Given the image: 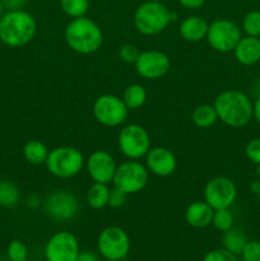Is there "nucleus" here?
<instances>
[{
  "label": "nucleus",
  "instance_id": "nucleus-17",
  "mask_svg": "<svg viewBox=\"0 0 260 261\" xmlns=\"http://www.w3.org/2000/svg\"><path fill=\"white\" fill-rule=\"evenodd\" d=\"M235 59L244 66H252L260 61V37H241L235 50Z\"/></svg>",
  "mask_w": 260,
  "mask_h": 261
},
{
  "label": "nucleus",
  "instance_id": "nucleus-42",
  "mask_svg": "<svg viewBox=\"0 0 260 261\" xmlns=\"http://www.w3.org/2000/svg\"><path fill=\"white\" fill-rule=\"evenodd\" d=\"M145 2H163V0H145Z\"/></svg>",
  "mask_w": 260,
  "mask_h": 261
},
{
  "label": "nucleus",
  "instance_id": "nucleus-2",
  "mask_svg": "<svg viewBox=\"0 0 260 261\" xmlns=\"http://www.w3.org/2000/svg\"><path fill=\"white\" fill-rule=\"evenodd\" d=\"M36 33L37 20L27 10H5L0 18V41L9 47L28 45Z\"/></svg>",
  "mask_w": 260,
  "mask_h": 261
},
{
  "label": "nucleus",
  "instance_id": "nucleus-37",
  "mask_svg": "<svg viewBox=\"0 0 260 261\" xmlns=\"http://www.w3.org/2000/svg\"><path fill=\"white\" fill-rule=\"evenodd\" d=\"M76 261H101L99 260V255L97 252L91 251V250H86V251L79 252Z\"/></svg>",
  "mask_w": 260,
  "mask_h": 261
},
{
  "label": "nucleus",
  "instance_id": "nucleus-10",
  "mask_svg": "<svg viewBox=\"0 0 260 261\" xmlns=\"http://www.w3.org/2000/svg\"><path fill=\"white\" fill-rule=\"evenodd\" d=\"M242 37L241 27L229 19H216L209 23L205 40L214 51L232 53Z\"/></svg>",
  "mask_w": 260,
  "mask_h": 261
},
{
  "label": "nucleus",
  "instance_id": "nucleus-11",
  "mask_svg": "<svg viewBox=\"0 0 260 261\" xmlns=\"http://www.w3.org/2000/svg\"><path fill=\"white\" fill-rule=\"evenodd\" d=\"M45 213L55 221H71L78 216L81 203L74 193L69 190H55L43 201Z\"/></svg>",
  "mask_w": 260,
  "mask_h": 261
},
{
  "label": "nucleus",
  "instance_id": "nucleus-5",
  "mask_svg": "<svg viewBox=\"0 0 260 261\" xmlns=\"http://www.w3.org/2000/svg\"><path fill=\"white\" fill-rule=\"evenodd\" d=\"M45 166L48 172L55 177L71 178L83 170L86 166V158L78 148L61 145L50 149Z\"/></svg>",
  "mask_w": 260,
  "mask_h": 261
},
{
  "label": "nucleus",
  "instance_id": "nucleus-7",
  "mask_svg": "<svg viewBox=\"0 0 260 261\" xmlns=\"http://www.w3.org/2000/svg\"><path fill=\"white\" fill-rule=\"evenodd\" d=\"M117 145L125 158L134 161L144 158L148 150L152 148L149 133L139 124H127L122 126L117 137Z\"/></svg>",
  "mask_w": 260,
  "mask_h": 261
},
{
  "label": "nucleus",
  "instance_id": "nucleus-13",
  "mask_svg": "<svg viewBox=\"0 0 260 261\" xmlns=\"http://www.w3.org/2000/svg\"><path fill=\"white\" fill-rule=\"evenodd\" d=\"M79 252L78 239L69 231L56 232L45 246L46 261H76Z\"/></svg>",
  "mask_w": 260,
  "mask_h": 261
},
{
  "label": "nucleus",
  "instance_id": "nucleus-45",
  "mask_svg": "<svg viewBox=\"0 0 260 261\" xmlns=\"http://www.w3.org/2000/svg\"><path fill=\"white\" fill-rule=\"evenodd\" d=\"M24 261H30V260H28V259H27V260H24Z\"/></svg>",
  "mask_w": 260,
  "mask_h": 261
},
{
  "label": "nucleus",
  "instance_id": "nucleus-35",
  "mask_svg": "<svg viewBox=\"0 0 260 261\" xmlns=\"http://www.w3.org/2000/svg\"><path fill=\"white\" fill-rule=\"evenodd\" d=\"M2 3L5 10H18L23 9L28 0H2Z\"/></svg>",
  "mask_w": 260,
  "mask_h": 261
},
{
  "label": "nucleus",
  "instance_id": "nucleus-1",
  "mask_svg": "<svg viewBox=\"0 0 260 261\" xmlns=\"http://www.w3.org/2000/svg\"><path fill=\"white\" fill-rule=\"evenodd\" d=\"M218 121L229 127H244L252 119V101L245 92L226 89L216 97L213 103Z\"/></svg>",
  "mask_w": 260,
  "mask_h": 261
},
{
  "label": "nucleus",
  "instance_id": "nucleus-26",
  "mask_svg": "<svg viewBox=\"0 0 260 261\" xmlns=\"http://www.w3.org/2000/svg\"><path fill=\"white\" fill-rule=\"evenodd\" d=\"M60 7L68 17L74 19L84 17L88 13L89 0H60Z\"/></svg>",
  "mask_w": 260,
  "mask_h": 261
},
{
  "label": "nucleus",
  "instance_id": "nucleus-28",
  "mask_svg": "<svg viewBox=\"0 0 260 261\" xmlns=\"http://www.w3.org/2000/svg\"><path fill=\"white\" fill-rule=\"evenodd\" d=\"M233 223L235 217L232 214V212L229 211V208L217 209V211H214L212 224H213L216 229H218L221 232H226L233 227Z\"/></svg>",
  "mask_w": 260,
  "mask_h": 261
},
{
  "label": "nucleus",
  "instance_id": "nucleus-23",
  "mask_svg": "<svg viewBox=\"0 0 260 261\" xmlns=\"http://www.w3.org/2000/svg\"><path fill=\"white\" fill-rule=\"evenodd\" d=\"M247 241L249 240H247L246 233L241 228H236V227H232L228 231L223 232V237H222L223 249L232 252L236 256L237 255H241Z\"/></svg>",
  "mask_w": 260,
  "mask_h": 261
},
{
  "label": "nucleus",
  "instance_id": "nucleus-20",
  "mask_svg": "<svg viewBox=\"0 0 260 261\" xmlns=\"http://www.w3.org/2000/svg\"><path fill=\"white\" fill-rule=\"evenodd\" d=\"M110 191L111 189L109 188V184L93 182L87 190V204L94 211H101V209L106 208L109 206Z\"/></svg>",
  "mask_w": 260,
  "mask_h": 261
},
{
  "label": "nucleus",
  "instance_id": "nucleus-43",
  "mask_svg": "<svg viewBox=\"0 0 260 261\" xmlns=\"http://www.w3.org/2000/svg\"><path fill=\"white\" fill-rule=\"evenodd\" d=\"M256 196H257V199H259V203H260V191L256 194Z\"/></svg>",
  "mask_w": 260,
  "mask_h": 261
},
{
  "label": "nucleus",
  "instance_id": "nucleus-9",
  "mask_svg": "<svg viewBox=\"0 0 260 261\" xmlns=\"http://www.w3.org/2000/svg\"><path fill=\"white\" fill-rule=\"evenodd\" d=\"M97 122L107 127H117L124 124L129 115V109L122 98L115 94H101L97 97L92 107Z\"/></svg>",
  "mask_w": 260,
  "mask_h": 261
},
{
  "label": "nucleus",
  "instance_id": "nucleus-3",
  "mask_svg": "<svg viewBox=\"0 0 260 261\" xmlns=\"http://www.w3.org/2000/svg\"><path fill=\"white\" fill-rule=\"evenodd\" d=\"M64 38L69 48L81 55L97 53L103 43L101 27L87 15L71 19L64 31Z\"/></svg>",
  "mask_w": 260,
  "mask_h": 261
},
{
  "label": "nucleus",
  "instance_id": "nucleus-24",
  "mask_svg": "<svg viewBox=\"0 0 260 261\" xmlns=\"http://www.w3.org/2000/svg\"><path fill=\"white\" fill-rule=\"evenodd\" d=\"M147 97L148 94L144 87L142 84L134 83L125 88L122 101L126 105L129 111H132V110H138L144 106V103L147 102Z\"/></svg>",
  "mask_w": 260,
  "mask_h": 261
},
{
  "label": "nucleus",
  "instance_id": "nucleus-14",
  "mask_svg": "<svg viewBox=\"0 0 260 261\" xmlns=\"http://www.w3.org/2000/svg\"><path fill=\"white\" fill-rule=\"evenodd\" d=\"M134 68L142 78L155 81L163 78L170 71L171 59L160 50L142 51L134 63Z\"/></svg>",
  "mask_w": 260,
  "mask_h": 261
},
{
  "label": "nucleus",
  "instance_id": "nucleus-38",
  "mask_svg": "<svg viewBox=\"0 0 260 261\" xmlns=\"http://www.w3.org/2000/svg\"><path fill=\"white\" fill-rule=\"evenodd\" d=\"M252 117L257 124H260V97L252 102Z\"/></svg>",
  "mask_w": 260,
  "mask_h": 261
},
{
  "label": "nucleus",
  "instance_id": "nucleus-15",
  "mask_svg": "<svg viewBox=\"0 0 260 261\" xmlns=\"http://www.w3.org/2000/svg\"><path fill=\"white\" fill-rule=\"evenodd\" d=\"M87 172L93 182L110 184L112 182L117 163L114 155L107 150L98 149L92 152L86 160Z\"/></svg>",
  "mask_w": 260,
  "mask_h": 261
},
{
  "label": "nucleus",
  "instance_id": "nucleus-22",
  "mask_svg": "<svg viewBox=\"0 0 260 261\" xmlns=\"http://www.w3.org/2000/svg\"><path fill=\"white\" fill-rule=\"evenodd\" d=\"M191 121L199 129H209L218 121V115L213 105L203 103L194 109L191 114Z\"/></svg>",
  "mask_w": 260,
  "mask_h": 261
},
{
  "label": "nucleus",
  "instance_id": "nucleus-29",
  "mask_svg": "<svg viewBox=\"0 0 260 261\" xmlns=\"http://www.w3.org/2000/svg\"><path fill=\"white\" fill-rule=\"evenodd\" d=\"M7 256L10 261H24L28 257V247L20 240H13L7 247Z\"/></svg>",
  "mask_w": 260,
  "mask_h": 261
},
{
  "label": "nucleus",
  "instance_id": "nucleus-39",
  "mask_svg": "<svg viewBox=\"0 0 260 261\" xmlns=\"http://www.w3.org/2000/svg\"><path fill=\"white\" fill-rule=\"evenodd\" d=\"M250 191L256 195L260 191V181H252V182L250 184Z\"/></svg>",
  "mask_w": 260,
  "mask_h": 261
},
{
  "label": "nucleus",
  "instance_id": "nucleus-36",
  "mask_svg": "<svg viewBox=\"0 0 260 261\" xmlns=\"http://www.w3.org/2000/svg\"><path fill=\"white\" fill-rule=\"evenodd\" d=\"M178 4L188 10H198L203 8L205 0H177Z\"/></svg>",
  "mask_w": 260,
  "mask_h": 261
},
{
  "label": "nucleus",
  "instance_id": "nucleus-33",
  "mask_svg": "<svg viewBox=\"0 0 260 261\" xmlns=\"http://www.w3.org/2000/svg\"><path fill=\"white\" fill-rule=\"evenodd\" d=\"M245 154L250 162L254 165H260V138H255L247 143L245 148Z\"/></svg>",
  "mask_w": 260,
  "mask_h": 261
},
{
  "label": "nucleus",
  "instance_id": "nucleus-31",
  "mask_svg": "<svg viewBox=\"0 0 260 261\" xmlns=\"http://www.w3.org/2000/svg\"><path fill=\"white\" fill-rule=\"evenodd\" d=\"M244 261H260V241H247L241 252Z\"/></svg>",
  "mask_w": 260,
  "mask_h": 261
},
{
  "label": "nucleus",
  "instance_id": "nucleus-30",
  "mask_svg": "<svg viewBox=\"0 0 260 261\" xmlns=\"http://www.w3.org/2000/svg\"><path fill=\"white\" fill-rule=\"evenodd\" d=\"M139 54L140 53L137 46L132 45V43H124V45L120 46L119 51H117V55H119L120 60L126 64H134L137 61Z\"/></svg>",
  "mask_w": 260,
  "mask_h": 261
},
{
  "label": "nucleus",
  "instance_id": "nucleus-25",
  "mask_svg": "<svg viewBox=\"0 0 260 261\" xmlns=\"http://www.w3.org/2000/svg\"><path fill=\"white\" fill-rule=\"evenodd\" d=\"M20 200V191L14 182L9 180H0V206L13 208Z\"/></svg>",
  "mask_w": 260,
  "mask_h": 261
},
{
  "label": "nucleus",
  "instance_id": "nucleus-16",
  "mask_svg": "<svg viewBox=\"0 0 260 261\" xmlns=\"http://www.w3.org/2000/svg\"><path fill=\"white\" fill-rule=\"evenodd\" d=\"M144 158L147 170L158 177L171 176L177 168L175 153L166 147H152Z\"/></svg>",
  "mask_w": 260,
  "mask_h": 261
},
{
  "label": "nucleus",
  "instance_id": "nucleus-19",
  "mask_svg": "<svg viewBox=\"0 0 260 261\" xmlns=\"http://www.w3.org/2000/svg\"><path fill=\"white\" fill-rule=\"evenodd\" d=\"M213 214L214 209L212 208L205 200H198L191 203L190 205L186 208L185 221L189 226L194 227V228H206V227L212 224Z\"/></svg>",
  "mask_w": 260,
  "mask_h": 261
},
{
  "label": "nucleus",
  "instance_id": "nucleus-12",
  "mask_svg": "<svg viewBox=\"0 0 260 261\" xmlns=\"http://www.w3.org/2000/svg\"><path fill=\"white\" fill-rule=\"evenodd\" d=\"M237 199V188L231 178L217 176L211 178L204 188V200L214 209L231 208Z\"/></svg>",
  "mask_w": 260,
  "mask_h": 261
},
{
  "label": "nucleus",
  "instance_id": "nucleus-27",
  "mask_svg": "<svg viewBox=\"0 0 260 261\" xmlns=\"http://www.w3.org/2000/svg\"><path fill=\"white\" fill-rule=\"evenodd\" d=\"M241 31L246 36L260 37V12L250 10L242 18Z\"/></svg>",
  "mask_w": 260,
  "mask_h": 261
},
{
  "label": "nucleus",
  "instance_id": "nucleus-6",
  "mask_svg": "<svg viewBox=\"0 0 260 261\" xmlns=\"http://www.w3.org/2000/svg\"><path fill=\"white\" fill-rule=\"evenodd\" d=\"M149 181V171L139 161L127 160L117 165L112 184L114 188L126 195H134L144 190Z\"/></svg>",
  "mask_w": 260,
  "mask_h": 261
},
{
  "label": "nucleus",
  "instance_id": "nucleus-4",
  "mask_svg": "<svg viewBox=\"0 0 260 261\" xmlns=\"http://www.w3.org/2000/svg\"><path fill=\"white\" fill-rule=\"evenodd\" d=\"M172 20L175 13L171 12L162 2H144L134 13V27L143 36H155L162 33Z\"/></svg>",
  "mask_w": 260,
  "mask_h": 261
},
{
  "label": "nucleus",
  "instance_id": "nucleus-40",
  "mask_svg": "<svg viewBox=\"0 0 260 261\" xmlns=\"http://www.w3.org/2000/svg\"><path fill=\"white\" fill-rule=\"evenodd\" d=\"M4 12H5V9H4V7H3L2 0H0V18H2L3 14H4Z\"/></svg>",
  "mask_w": 260,
  "mask_h": 261
},
{
  "label": "nucleus",
  "instance_id": "nucleus-18",
  "mask_svg": "<svg viewBox=\"0 0 260 261\" xmlns=\"http://www.w3.org/2000/svg\"><path fill=\"white\" fill-rule=\"evenodd\" d=\"M209 23L200 15H189L178 27V33L181 38L188 42H200L205 40L208 32Z\"/></svg>",
  "mask_w": 260,
  "mask_h": 261
},
{
  "label": "nucleus",
  "instance_id": "nucleus-44",
  "mask_svg": "<svg viewBox=\"0 0 260 261\" xmlns=\"http://www.w3.org/2000/svg\"><path fill=\"white\" fill-rule=\"evenodd\" d=\"M103 261H116V260H105V259H103Z\"/></svg>",
  "mask_w": 260,
  "mask_h": 261
},
{
  "label": "nucleus",
  "instance_id": "nucleus-8",
  "mask_svg": "<svg viewBox=\"0 0 260 261\" xmlns=\"http://www.w3.org/2000/svg\"><path fill=\"white\" fill-rule=\"evenodd\" d=\"M97 250L105 260H124L130 251L129 234L121 227H106L97 237Z\"/></svg>",
  "mask_w": 260,
  "mask_h": 261
},
{
  "label": "nucleus",
  "instance_id": "nucleus-34",
  "mask_svg": "<svg viewBox=\"0 0 260 261\" xmlns=\"http://www.w3.org/2000/svg\"><path fill=\"white\" fill-rule=\"evenodd\" d=\"M127 196L129 195H126L125 193L120 191L119 189L112 188L109 196V206H111V208L114 209L121 208V206H124L125 203H126Z\"/></svg>",
  "mask_w": 260,
  "mask_h": 261
},
{
  "label": "nucleus",
  "instance_id": "nucleus-41",
  "mask_svg": "<svg viewBox=\"0 0 260 261\" xmlns=\"http://www.w3.org/2000/svg\"><path fill=\"white\" fill-rule=\"evenodd\" d=\"M256 176L260 178V165H256Z\"/></svg>",
  "mask_w": 260,
  "mask_h": 261
},
{
  "label": "nucleus",
  "instance_id": "nucleus-32",
  "mask_svg": "<svg viewBox=\"0 0 260 261\" xmlns=\"http://www.w3.org/2000/svg\"><path fill=\"white\" fill-rule=\"evenodd\" d=\"M203 261H239L237 260L236 255H233L232 252L227 251L226 249H214L211 250L205 254V256L203 257Z\"/></svg>",
  "mask_w": 260,
  "mask_h": 261
},
{
  "label": "nucleus",
  "instance_id": "nucleus-21",
  "mask_svg": "<svg viewBox=\"0 0 260 261\" xmlns=\"http://www.w3.org/2000/svg\"><path fill=\"white\" fill-rule=\"evenodd\" d=\"M22 152L23 157H24V160L27 161L30 165L41 166L46 163L50 149H48L47 145H46L45 143L41 142V140L32 139L30 140V142L25 143Z\"/></svg>",
  "mask_w": 260,
  "mask_h": 261
}]
</instances>
